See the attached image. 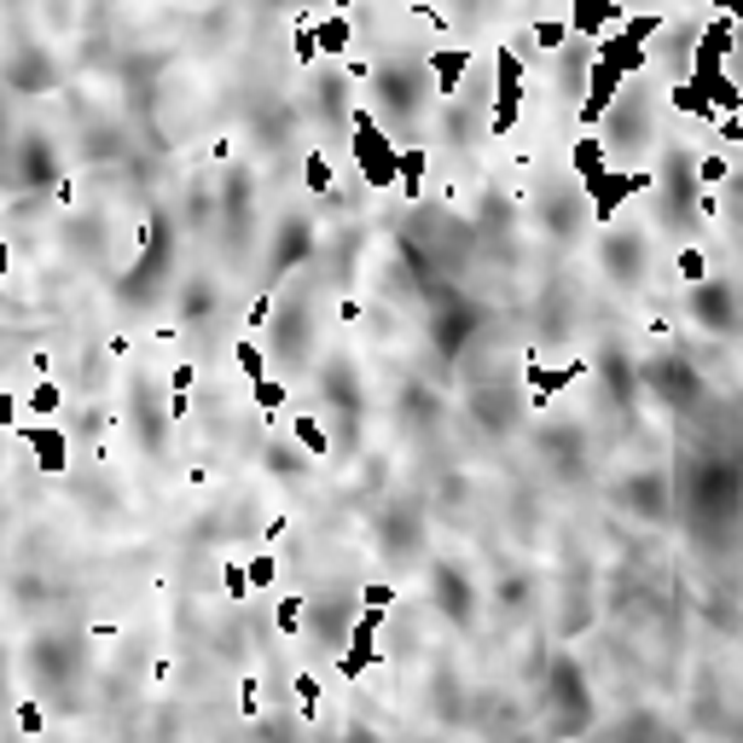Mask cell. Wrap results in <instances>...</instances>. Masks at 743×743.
I'll use <instances>...</instances> for the list:
<instances>
[{
  "instance_id": "obj_1",
  "label": "cell",
  "mask_w": 743,
  "mask_h": 743,
  "mask_svg": "<svg viewBox=\"0 0 743 743\" xmlns=\"http://www.w3.org/2000/svg\"><path fill=\"white\" fill-rule=\"evenodd\" d=\"M348 146H355V163H361V175H366V186H396V163H401V146L389 140V129L378 117H372L366 106H355L348 111Z\"/></svg>"
},
{
  "instance_id": "obj_2",
  "label": "cell",
  "mask_w": 743,
  "mask_h": 743,
  "mask_svg": "<svg viewBox=\"0 0 743 743\" xmlns=\"http://www.w3.org/2000/svg\"><path fill=\"white\" fill-rule=\"evenodd\" d=\"M518 111H523V58L511 47H500V53H494V117H488V134L506 140L511 122H518Z\"/></svg>"
},
{
  "instance_id": "obj_3",
  "label": "cell",
  "mask_w": 743,
  "mask_h": 743,
  "mask_svg": "<svg viewBox=\"0 0 743 743\" xmlns=\"http://www.w3.org/2000/svg\"><path fill=\"white\" fill-rule=\"evenodd\" d=\"M384 622H389V610H372V605L355 610V628H348V651L337 656L343 679H361L372 663H378V628H384Z\"/></svg>"
},
{
  "instance_id": "obj_4",
  "label": "cell",
  "mask_w": 743,
  "mask_h": 743,
  "mask_svg": "<svg viewBox=\"0 0 743 743\" xmlns=\"http://www.w3.org/2000/svg\"><path fill=\"white\" fill-rule=\"evenodd\" d=\"M622 0H569V35L575 41H598L610 30H622Z\"/></svg>"
},
{
  "instance_id": "obj_5",
  "label": "cell",
  "mask_w": 743,
  "mask_h": 743,
  "mask_svg": "<svg viewBox=\"0 0 743 743\" xmlns=\"http://www.w3.org/2000/svg\"><path fill=\"white\" fill-rule=\"evenodd\" d=\"M424 76H430V88H436V99H453L459 81L470 76V47H430Z\"/></svg>"
},
{
  "instance_id": "obj_6",
  "label": "cell",
  "mask_w": 743,
  "mask_h": 743,
  "mask_svg": "<svg viewBox=\"0 0 743 743\" xmlns=\"http://www.w3.org/2000/svg\"><path fill=\"white\" fill-rule=\"evenodd\" d=\"M24 442H30V453L41 459V470H47V477L70 470V436H65L58 424H24Z\"/></svg>"
},
{
  "instance_id": "obj_7",
  "label": "cell",
  "mask_w": 743,
  "mask_h": 743,
  "mask_svg": "<svg viewBox=\"0 0 743 743\" xmlns=\"http://www.w3.org/2000/svg\"><path fill=\"white\" fill-rule=\"evenodd\" d=\"M581 361H569V366H529V407L534 412H546L552 407V396H564V389L581 378Z\"/></svg>"
},
{
  "instance_id": "obj_8",
  "label": "cell",
  "mask_w": 743,
  "mask_h": 743,
  "mask_svg": "<svg viewBox=\"0 0 743 743\" xmlns=\"http://www.w3.org/2000/svg\"><path fill=\"white\" fill-rule=\"evenodd\" d=\"M691 308H703V314H709V332H732V285L697 279L691 285Z\"/></svg>"
},
{
  "instance_id": "obj_9",
  "label": "cell",
  "mask_w": 743,
  "mask_h": 743,
  "mask_svg": "<svg viewBox=\"0 0 743 743\" xmlns=\"http://www.w3.org/2000/svg\"><path fill=\"white\" fill-rule=\"evenodd\" d=\"M314 47L325 53V58H343L348 47H355V18L348 12H325V18H314Z\"/></svg>"
},
{
  "instance_id": "obj_10",
  "label": "cell",
  "mask_w": 743,
  "mask_h": 743,
  "mask_svg": "<svg viewBox=\"0 0 743 743\" xmlns=\"http://www.w3.org/2000/svg\"><path fill=\"white\" fill-rule=\"evenodd\" d=\"M668 106H674L679 117H697V122H714V117H720V111L709 106V93H703V88H697V81H691V76H679V81H674V88H668Z\"/></svg>"
},
{
  "instance_id": "obj_11",
  "label": "cell",
  "mask_w": 743,
  "mask_h": 743,
  "mask_svg": "<svg viewBox=\"0 0 743 743\" xmlns=\"http://www.w3.org/2000/svg\"><path fill=\"white\" fill-rule=\"evenodd\" d=\"M291 442L308 453V459H325V453H332V436H325V424L314 419V412H297L291 419Z\"/></svg>"
},
{
  "instance_id": "obj_12",
  "label": "cell",
  "mask_w": 743,
  "mask_h": 743,
  "mask_svg": "<svg viewBox=\"0 0 743 743\" xmlns=\"http://www.w3.org/2000/svg\"><path fill=\"white\" fill-rule=\"evenodd\" d=\"M302 186L314 198H325L337 186V169H332V157H325V146H308V157H302Z\"/></svg>"
},
{
  "instance_id": "obj_13",
  "label": "cell",
  "mask_w": 743,
  "mask_h": 743,
  "mask_svg": "<svg viewBox=\"0 0 743 743\" xmlns=\"http://www.w3.org/2000/svg\"><path fill=\"white\" fill-rule=\"evenodd\" d=\"M424 169H430V157L419 146H401V163H396V186L407 198H419V186H424Z\"/></svg>"
},
{
  "instance_id": "obj_14",
  "label": "cell",
  "mask_w": 743,
  "mask_h": 743,
  "mask_svg": "<svg viewBox=\"0 0 743 743\" xmlns=\"http://www.w3.org/2000/svg\"><path fill=\"white\" fill-rule=\"evenodd\" d=\"M605 163H610V157H605V140H598V134H581V140H575V152H569V169L581 175V180H587V175H598V169H605Z\"/></svg>"
},
{
  "instance_id": "obj_15",
  "label": "cell",
  "mask_w": 743,
  "mask_h": 743,
  "mask_svg": "<svg viewBox=\"0 0 743 743\" xmlns=\"http://www.w3.org/2000/svg\"><path fill=\"white\" fill-rule=\"evenodd\" d=\"M529 41H534V47H541V53H557V47H569V18H534V30H529Z\"/></svg>"
},
{
  "instance_id": "obj_16",
  "label": "cell",
  "mask_w": 743,
  "mask_h": 743,
  "mask_svg": "<svg viewBox=\"0 0 743 743\" xmlns=\"http://www.w3.org/2000/svg\"><path fill=\"white\" fill-rule=\"evenodd\" d=\"M233 366H239V378H267V355H262V343L256 337H233Z\"/></svg>"
},
{
  "instance_id": "obj_17",
  "label": "cell",
  "mask_w": 743,
  "mask_h": 743,
  "mask_svg": "<svg viewBox=\"0 0 743 743\" xmlns=\"http://www.w3.org/2000/svg\"><path fill=\"white\" fill-rule=\"evenodd\" d=\"M24 407L35 412V419H53V412H58V407H65V389H58L53 378H35V389H30V396H24Z\"/></svg>"
},
{
  "instance_id": "obj_18",
  "label": "cell",
  "mask_w": 743,
  "mask_h": 743,
  "mask_svg": "<svg viewBox=\"0 0 743 743\" xmlns=\"http://www.w3.org/2000/svg\"><path fill=\"white\" fill-rule=\"evenodd\" d=\"M244 575H251V592H267L279 581V557L274 552H256V557H244Z\"/></svg>"
},
{
  "instance_id": "obj_19",
  "label": "cell",
  "mask_w": 743,
  "mask_h": 743,
  "mask_svg": "<svg viewBox=\"0 0 743 743\" xmlns=\"http://www.w3.org/2000/svg\"><path fill=\"white\" fill-rule=\"evenodd\" d=\"M251 389H256V407H262V412H267V419H274V412H279V407H285V401H291V389H285V384H279V378H274V372H267V378H256V384H251Z\"/></svg>"
},
{
  "instance_id": "obj_20",
  "label": "cell",
  "mask_w": 743,
  "mask_h": 743,
  "mask_svg": "<svg viewBox=\"0 0 743 743\" xmlns=\"http://www.w3.org/2000/svg\"><path fill=\"white\" fill-rule=\"evenodd\" d=\"M697 180H703V192L727 186V180H732V157H727V152H709L703 163H697Z\"/></svg>"
},
{
  "instance_id": "obj_21",
  "label": "cell",
  "mask_w": 743,
  "mask_h": 743,
  "mask_svg": "<svg viewBox=\"0 0 743 743\" xmlns=\"http://www.w3.org/2000/svg\"><path fill=\"white\" fill-rule=\"evenodd\" d=\"M291 47H297V65H320V47H314V12H302V18H297Z\"/></svg>"
},
{
  "instance_id": "obj_22",
  "label": "cell",
  "mask_w": 743,
  "mask_h": 743,
  "mask_svg": "<svg viewBox=\"0 0 743 743\" xmlns=\"http://www.w3.org/2000/svg\"><path fill=\"white\" fill-rule=\"evenodd\" d=\"M361 605H372V610H396V605H401V587H396V581H366V587H361Z\"/></svg>"
},
{
  "instance_id": "obj_23",
  "label": "cell",
  "mask_w": 743,
  "mask_h": 743,
  "mask_svg": "<svg viewBox=\"0 0 743 743\" xmlns=\"http://www.w3.org/2000/svg\"><path fill=\"white\" fill-rule=\"evenodd\" d=\"M221 587H226V598H233V605H244V598H251V575H244V557H233V564L221 569Z\"/></svg>"
},
{
  "instance_id": "obj_24",
  "label": "cell",
  "mask_w": 743,
  "mask_h": 743,
  "mask_svg": "<svg viewBox=\"0 0 743 743\" xmlns=\"http://www.w3.org/2000/svg\"><path fill=\"white\" fill-rule=\"evenodd\" d=\"M302 610H308L302 598H279L274 622H279V633H285V639H297V633H302Z\"/></svg>"
},
{
  "instance_id": "obj_25",
  "label": "cell",
  "mask_w": 743,
  "mask_h": 743,
  "mask_svg": "<svg viewBox=\"0 0 743 743\" xmlns=\"http://www.w3.org/2000/svg\"><path fill=\"white\" fill-rule=\"evenodd\" d=\"M679 279L686 285H697V279H709V256L697 251V244H686V251H679Z\"/></svg>"
},
{
  "instance_id": "obj_26",
  "label": "cell",
  "mask_w": 743,
  "mask_h": 743,
  "mask_svg": "<svg viewBox=\"0 0 743 743\" xmlns=\"http://www.w3.org/2000/svg\"><path fill=\"white\" fill-rule=\"evenodd\" d=\"M267 320H274V291H262V297L251 302V314H244V332H262Z\"/></svg>"
},
{
  "instance_id": "obj_27",
  "label": "cell",
  "mask_w": 743,
  "mask_h": 743,
  "mask_svg": "<svg viewBox=\"0 0 743 743\" xmlns=\"http://www.w3.org/2000/svg\"><path fill=\"white\" fill-rule=\"evenodd\" d=\"M41 727H47V714H41L35 697H24V703H18V732H41Z\"/></svg>"
},
{
  "instance_id": "obj_28",
  "label": "cell",
  "mask_w": 743,
  "mask_h": 743,
  "mask_svg": "<svg viewBox=\"0 0 743 743\" xmlns=\"http://www.w3.org/2000/svg\"><path fill=\"white\" fill-rule=\"evenodd\" d=\"M297 697H302V709H320V697H325V691H320V679H314V674H297Z\"/></svg>"
},
{
  "instance_id": "obj_29",
  "label": "cell",
  "mask_w": 743,
  "mask_h": 743,
  "mask_svg": "<svg viewBox=\"0 0 743 743\" xmlns=\"http://www.w3.org/2000/svg\"><path fill=\"white\" fill-rule=\"evenodd\" d=\"M714 134H720V146H738V140H743V122H738V117H714Z\"/></svg>"
},
{
  "instance_id": "obj_30",
  "label": "cell",
  "mask_w": 743,
  "mask_h": 743,
  "mask_svg": "<svg viewBox=\"0 0 743 743\" xmlns=\"http://www.w3.org/2000/svg\"><path fill=\"white\" fill-rule=\"evenodd\" d=\"M192 378H198L192 366H175V372H169V389H175V396H192Z\"/></svg>"
},
{
  "instance_id": "obj_31",
  "label": "cell",
  "mask_w": 743,
  "mask_h": 743,
  "mask_svg": "<svg viewBox=\"0 0 743 743\" xmlns=\"http://www.w3.org/2000/svg\"><path fill=\"white\" fill-rule=\"evenodd\" d=\"M18 407H24V401H18V396H7V389H0V430H7V424H18Z\"/></svg>"
},
{
  "instance_id": "obj_32",
  "label": "cell",
  "mask_w": 743,
  "mask_h": 743,
  "mask_svg": "<svg viewBox=\"0 0 743 743\" xmlns=\"http://www.w3.org/2000/svg\"><path fill=\"white\" fill-rule=\"evenodd\" d=\"M714 7H720V18H732V24H738V7H743V0H714Z\"/></svg>"
},
{
  "instance_id": "obj_33",
  "label": "cell",
  "mask_w": 743,
  "mask_h": 743,
  "mask_svg": "<svg viewBox=\"0 0 743 743\" xmlns=\"http://www.w3.org/2000/svg\"><path fill=\"white\" fill-rule=\"evenodd\" d=\"M12 274V251H7V239H0V279Z\"/></svg>"
}]
</instances>
